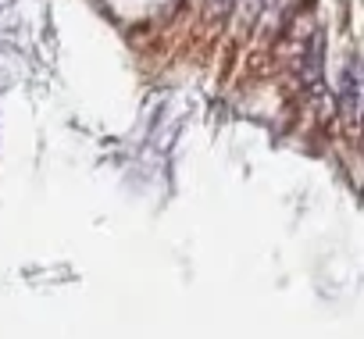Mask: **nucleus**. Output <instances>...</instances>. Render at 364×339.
<instances>
[{
	"mask_svg": "<svg viewBox=\"0 0 364 339\" xmlns=\"http://www.w3.org/2000/svg\"><path fill=\"white\" fill-rule=\"evenodd\" d=\"M218 4H232V0H218Z\"/></svg>",
	"mask_w": 364,
	"mask_h": 339,
	"instance_id": "obj_1",
	"label": "nucleus"
}]
</instances>
